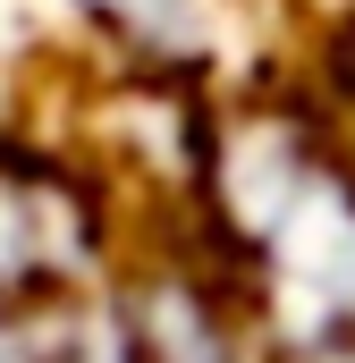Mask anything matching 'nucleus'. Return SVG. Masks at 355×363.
Segmentation results:
<instances>
[{
    "label": "nucleus",
    "mask_w": 355,
    "mask_h": 363,
    "mask_svg": "<svg viewBox=\"0 0 355 363\" xmlns=\"http://www.w3.org/2000/svg\"><path fill=\"white\" fill-rule=\"evenodd\" d=\"M254 321L288 363H355V161L296 118H237L212 152Z\"/></svg>",
    "instance_id": "f257e3e1"
},
{
    "label": "nucleus",
    "mask_w": 355,
    "mask_h": 363,
    "mask_svg": "<svg viewBox=\"0 0 355 363\" xmlns=\"http://www.w3.org/2000/svg\"><path fill=\"white\" fill-rule=\"evenodd\" d=\"M93 34H110L136 60H203L212 51V0H68Z\"/></svg>",
    "instance_id": "f03ea898"
},
{
    "label": "nucleus",
    "mask_w": 355,
    "mask_h": 363,
    "mask_svg": "<svg viewBox=\"0 0 355 363\" xmlns=\"http://www.w3.org/2000/svg\"><path fill=\"white\" fill-rule=\"evenodd\" d=\"M43 363H144L136 355V330H127V313H110V304H85L51 347H43Z\"/></svg>",
    "instance_id": "7ed1b4c3"
}]
</instances>
